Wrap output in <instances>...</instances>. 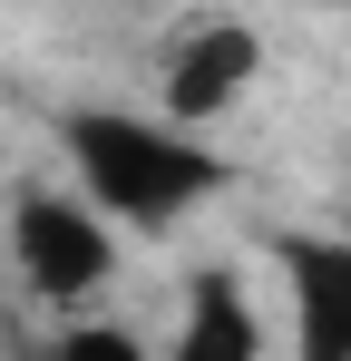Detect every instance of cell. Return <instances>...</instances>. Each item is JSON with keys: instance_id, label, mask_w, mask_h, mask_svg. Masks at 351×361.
<instances>
[{"instance_id": "6da1fadb", "label": "cell", "mask_w": 351, "mask_h": 361, "mask_svg": "<svg viewBox=\"0 0 351 361\" xmlns=\"http://www.w3.org/2000/svg\"><path fill=\"white\" fill-rule=\"evenodd\" d=\"M68 176L108 225H176L205 195H225V157L176 118H137V108H68L58 118Z\"/></svg>"}, {"instance_id": "7a4b0ae2", "label": "cell", "mask_w": 351, "mask_h": 361, "mask_svg": "<svg viewBox=\"0 0 351 361\" xmlns=\"http://www.w3.org/2000/svg\"><path fill=\"white\" fill-rule=\"evenodd\" d=\"M10 264L39 302H88L117 274V225L78 185H20L10 195Z\"/></svg>"}, {"instance_id": "3957f363", "label": "cell", "mask_w": 351, "mask_h": 361, "mask_svg": "<svg viewBox=\"0 0 351 361\" xmlns=\"http://www.w3.org/2000/svg\"><path fill=\"white\" fill-rule=\"evenodd\" d=\"M254 78H264V30L254 20H185L156 59V118L215 127L225 108H244Z\"/></svg>"}, {"instance_id": "277c9868", "label": "cell", "mask_w": 351, "mask_h": 361, "mask_svg": "<svg viewBox=\"0 0 351 361\" xmlns=\"http://www.w3.org/2000/svg\"><path fill=\"white\" fill-rule=\"evenodd\" d=\"M273 274H283L292 361H351V235L283 225L273 235Z\"/></svg>"}, {"instance_id": "5b68a950", "label": "cell", "mask_w": 351, "mask_h": 361, "mask_svg": "<svg viewBox=\"0 0 351 361\" xmlns=\"http://www.w3.org/2000/svg\"><path fill=\"white\" fill-rule=\"evenodd\" d=\"M156 361H264V322H254V293L234 283L225 264H205L185 283V312H176V342Z\"/></svg>"}, {"instance_id": "8992f818", "label": "cell", "mask_w": 351, "mask_h": 361, "mask_svg": "<svg viewBox=\"0 0 351 361\" xmlns=\"http://www.w3.org/2000/svg\"><path fill=\"white\" fill-rule=\"evenodd\" d=\"M49 361H156V352H147L127 322H88V312H78V322L49 342Z\"/></svg>"}, {"instance_id": "52a82bcc", "label": "cell", "mask_w": 351, "mask_h": 361, "mask_svg": "<svg viewBox=\"0 0 351 361\" xmlns=\"http://www.w3.org/2000/svg\"><path fill=\"white\" fill-rule=\"evenodd\" d=\"M20 361H49V352H20Z\"/></svg>"}, {"instance_id": "ba28073f", "label": "cell", "mask_w": 351, "mask_h": 361, "mask_svg": "<svg viewBox=\"0 0 351 361\" xmlns=\"http://www.w3.org/2000/svg\"><path fill=\"white\" fill-rule=\"evenodd\" d=\"M127 10H137V0H127Z\"/></svg>"}, {"instance_id": "9c48e42d", "label": "cell", "mask_w": 351, "mask_h": 361, "mask_svg": "<svg viewBox=\"0 0 351 361\" xmlns=\"http://www.w3.org/2000/svg\"><path fill=\"white\" fill-rule=\"evenodd\" d=\"M342 10H351V0H342Z\"/></svg>"}]
</instances>
